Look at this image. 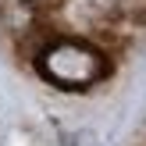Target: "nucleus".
Instances as JSON below:
<instances>
[{
  "label": "nucleus",
  "mask_w": 146,
  "mask_h": 146,
  "mask_svg": "<svg viewBox=\"0 0 146 146\" xmlns=\"http://www.w3.org/2000/svg\"><path fill=\"white\" fill-rule=\"evenodd\" d=\"M32 61L36 71L54 89L64 93H86L111 75V54L93 39H78V36H46L36 46Z\"/></svg>",
  "instance_id": "f257e3e1"
},
{
  "label": "nucleus",
  "mask_w": 146,
  "mask_h": 146,
  "mask_svg": "<svg viewBox=\"0 0 146 146\" xmlns=\"http://www.w3.org/2000/svg\"><path fill=\"white\" fill-rule=\"evenodd\" d=\"M107 14L125 21L128 29H143L146 25V0H107Z\"/></svg>",
  "instance_id": "f03ea898"
},
{
  "label": "nucleus",
  "mask_w": 146,
  "mask_h": 146,
  "mask_svg": "<svg viewBox=\"0 0 146 146\" xmlns=\"http://www.w3.org/2000/svg\"><path fill=\"white\" fill-rule=\"evenodd\" d=\"M21 4L29 7V11L36 14V18H46V14H54V11H61L68 0H21Z\"/></svg>",
  "instance_id": "7ed1b4c3"
},
{
  "label": "nucleus",
  "mask_w": 146,
  "mask_h": 146,
  "mask_svg": "<svg viewBox=\"0 0 146 146\" xmlns=\"http://www.w3.org/2000/svg\"><path fill=\"white\" fill-rule=\"evenodd\" d=\"M64 146H96V139H93V132H75Z\"/></svg>",
  "instance_id": "20e7f679"
}]
</instances>
